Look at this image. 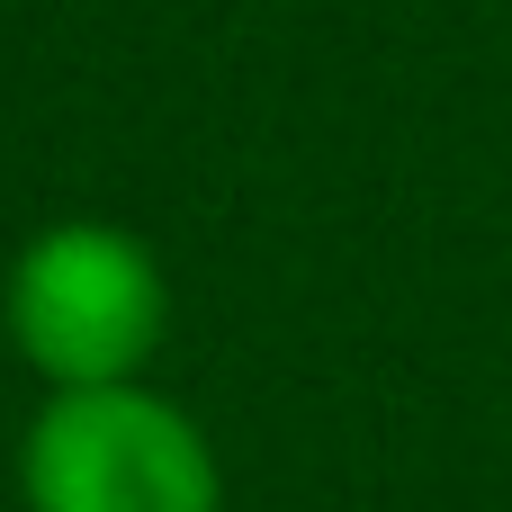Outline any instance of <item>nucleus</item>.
<instances>
[{
    "mask_svg": "<svg viewBox=\"0 0 512 512\" xmlns=\"http://www.w3.org/2000/svg\"><path fill=\"white\" fill-rule=\"evenodd\" d=\"M27 512H225L216 441L162 387H72L45 396L18 441Z\"/></svg>",
    "mask_w": 512,
    "mask_h": 512,
    "instance_id": "f03ea898",
    "label": "nucleus"
},
{
    "mask_svg": "<svg viewBox=\"0 0 512 512\" xmlns=\"http://www.w3.org/2000/svg\"><path fill=\"white\" fill-rule=\"evenodd\" d=\"M0 324L18 360L45 378V396L72 387H135L144 360L171 333V279L144 234L108 216L36 225L0 279Z\"/></svg>",
    "mask_w": 512,
    "mask_h": 512,
    "instance_id": "f257e3e1",
    "label": "nucleus"
}]
</instances>
